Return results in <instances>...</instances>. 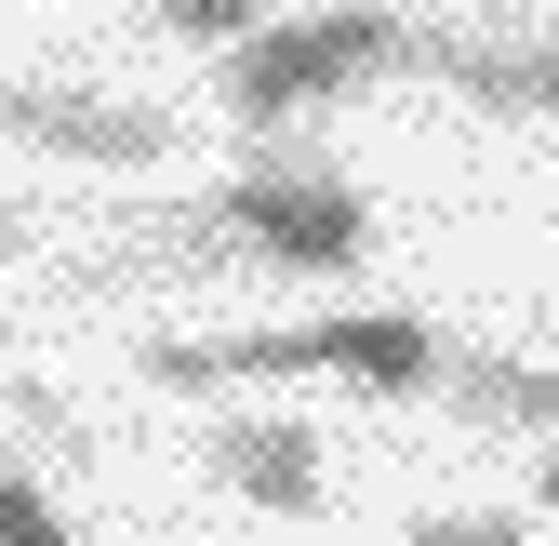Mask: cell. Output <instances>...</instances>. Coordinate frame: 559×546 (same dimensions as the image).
Returning a JSON list of instances; mask_svg holds the SVG:
<instances>
[{"label":"cell","mask_w":559,"mask_h":546,"mask_svg":"<svg viewBox=\"0 0 559 546\" xmlns=\"http://www.w3.org/2000/svg\"><path fill=\"white\" fill-rule=\"evenodd\" d=\"M14 240H27V227H14V214H0V253H14Z\"/></svg>","instance_id":"obj_13"},{"label":"cell","mask_w":559,"mask_h":546,"mask_svg":"<svg viewBox=\"0 0 559 546\" xmlns=\"http://www.w3.org/2000/svg\"><path fill=\"white\" fill-rule=\"evenodd\" d=\"M214 253H253V266H294V281H346L373 253V200L360 174H333L307 147H266L240 161L200 214H174V266H214Z\"/></svg>","instance_id":"obj_1"},{"label":"cell","mask_w":559,"mask_h":546,"mask_svg":"<svg viewBox=\"0 0 559 546\" xmlns=\"http://www.w3.org/2000/svg\"><path fill=\"white\" fill-rule=\"evenodd\" d=\"M466 427H559V373L546 360H507V347H440V373H427Z\"/></svg>","instance_id":"obj_7"},{"label":"cell","mask_w":559,"mask_h":546,"mask_svg":"<svg viewBox=\"0 0 559 546\" xmlns=\"http://www.w3.org/2000/svg\"><path fill=\"white\" fill-rule=\"evenodd\" d=\"M386 67H413V27L386 14V0H333V14H266L253 40L214 54V107L240 133H294L307 107L386 81Z\"/></svg>","instance_id":"obj_2"},{"label":"cell","mask_w":559,"mask_h":546,"mask_svg":"<svg viewBox=\"0 0 559 546\" xmlns=\"http://www.w3.org/2000/svg\"><path fill=\"white\" fill-rule=\"evenodd\" d=\"M200 466H214L240 507H266V520L320 507V427H294V414H227L214 440H200Z\"/></svg>","instance_id":"obj_5"},{"label":"cell","mask_w":559,"mask_h":546,"mask_svg":"<svg viewBox=\"0 0 559 546\" xmlns=\"http://www.w3.org/2000/svg\"><path fill=\"white\" fill-rule=\"evenodd\" d=\"M413 67L427 81H453L466 107H493V120H559V40H493V27H413Z\"/></svg>","instance_id":"obj_4"},{"label":"cell","mask_w":559,"mask_h":546,"mask_svg":"<svg viewBox=\"0 0 559 546\" xmlns=\"http://www.w3.org/2000/svg\"><path fill=\"white\" fill-rule=\"evenodd\" d=\"M280 373H333V320L294 333H160L147 387H280Z\"/></svg>","instance_id":"obj_6"},{"label":"cell","mask_w":559,"mask_h":546,"mask_svg":"<svg viewBox=\"0 0 559 546\" xmlns=\"http://www.w3.org/2000/svg\"><path fill=\"white\" fill-rule=\"evenodd\" d=\"M147 14H160L174 40H200V54H227V40H253V27H266V0H147Z\"/></svg>","instance_id":"obj_9"},{"label":"cell","mask_w":559,"mask_h":546,"mask_svg":"<svg viewBox=\"0 0 559 546\" xmlns=\"http://www.w3.org/2000/svg\"><path fill=\"white\" fill-rule=\"evenodd\" d=\"M0 546H81V533H67V507L40 480H0Z\"/></svg>","instance_id":"obj_10"},{"label":"cell","mask_w":559,"mask_h":546,"mask_svg":"<svg viewBox=\"0 0 559 546\" xmlns=\"http://www.w3.org/2000/svg\"><path fill=\"white\" fill-rule=\"evenodd\" d=\"M533 507L559 520V427H546V466H533Z\"/></svg>","instance_id":"obj_12"},{"label":"cell","mask_w":559,"mask_h":546,"mask_svg":"<svg viewBox=\"0 0 559 546\" xmlns=\"http://www.w3.org/2000/svg\"><path fill=\"white\" fill-rule=\"evenodd\" d=\"M400 546H520V520H493V507H440V520H413Z\"/></svg>","instance_id":"obj_11"},{"label":"cell","mask_w":559,"mask_h":546,"mask_svg":"<svg viewBox=\"0 0 559 546\" xmlns=\"http://www.w3.org/2000/svg\"><path fill=\"white\" fill-rule=\"evenodd\" d=\"M333 373L373 387V400H413V387L440 373V333L413 320V307H333Z\"/></svg>","instance_id":"obj_8"},{"label":"cell","mask_w":559,"mask_h":546,"mask_svg":"<svg viewBox=\"0 0 559 546\" xmlns=\"http://www.w3.org/2000/svg\"><path fill=\"white\" fill-rule=\"evenodd\" d=\"M0 133L40 161H81V174H147L174 147V120L160 107H133V94H81V81H0Z\"/></svg>","instance_id":"obj_3"}]
</instances>
